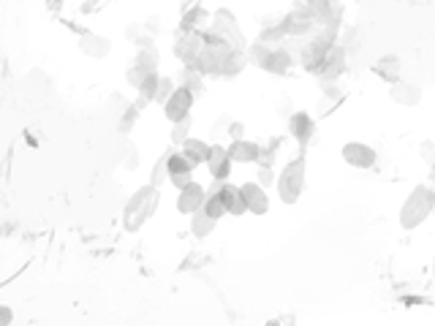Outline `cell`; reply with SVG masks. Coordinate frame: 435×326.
Here are the masks:
<instances>
[{"label":"cell","instance_id":"obj_1","mask_svg":"<svg viewBox=\"0 0 435 326\" xmlns=\"http://www.w3.org/2000/svg\"><path fill=\"white\" fill-rule=\"evenodd\" d=\"M158 204H161V190L155 185H142L139 190H134L123 207V228L125 231L144 228V223L158 212Z\"/></svg>","mask_w":435,"mask_h":326},{"label":"cell","instance_id":"obj_2","mask_svg":"<svg viewBox=\"0 0 435 326\" xmlns=\"http://www.w3.org/2000/svg\"><path fill=\"white\" fill-rule=\"evenodd\" d=\"M435 210V185H416L406 196L403 207H400V228L413 231L419 228Z\"/></svg>","mask_w":435,"mask_h":326},{"label":"cell","instance_id":"obj_3","mask_svg":"<svg viewBox=\"0 0 435 326\" xmlns=\"http://www.w3.org/2000/svg\"><path fill=\"white\" fill-rule=\"evenodd\" d=\"M305 171H307V163L299 155L294 161H289L283 166V171L277 174V183H275V190H277V199L286 204V207H294L305 190Z\"/></svg>","mask_w":435,"mask_h":326},{"label":"cell","instance_id":"obj_4","mask_svg":"<svg viewBox=\"0 0 435 326\" xmlns=\"http://www.w3.org/2000/svg\"><path fill=\"white\" fill-rule=\"evenodd\" d=\"M213 36H215L218 41H223V44H229L231 49H237V52H243L245 49V36L240 25L234 22V17L226 11V8H220L215 14V27H213Z\"/></svg>","mask_w":435,"mask_h":326},{"label":"cell","instance_id":"obj_5","mask_svg":"<svg viewBox=\"0 0 435 326\" xmlns=\"http://www.w3.org/2000/svg\"><path fill=\"white\" fill-rule=\"evenodd\" d=\"M196 104V95L185 90V87H180L177 84V90H174V95L169 98V104L163 107V114H166V120L171 123V125H177V123H183V120H188L190 117V109Z\"/></svg>","mask_w":435,"mask_h":326},{"label":"cell","instance_id":"obj_6","mask_svg":"<svg viewBox=\"0 0 435 326\" xmlns=\"http://www.w3.org/2000/svg\"><path fill=\"white\" fill-rule=\"evenodd\" d=\"M340 155H343V161L349 163V166H353V169H373L376 161H379L376 150H373L370 144H365V141H349V144H343Z\"/></svg>","mask_w":435,"mask_h":326},{"label":"cell","instance_id":"obj_7","mask_svg":"<svg viewBox=\"0 0 435 326\" xmlns=\"http://www.w3.org/2000/svg\"><path fill=\"white\" fill-rule=\"evenodd\" d=\"M204 204H207V190L201 183H190L188 188L180 190V196H177V210L183 212V215H196V212H201L204 210Z\"/></svg>","mask_w":435,"mask_h":326},{"label":"cell","instance_id":"obj_8","mask_svg":"<svg viewBox=\"0 0 435 326\" xmlns=\"http://www.w3.org/2000/svg\"><path fill=\"white\" fill-rule=\"evenodd\" d=\"M193 163L183 155V153H177V150H171V155H169V183L174 185L177 190L188 188L190 183H193Z\"/></svg>","mask_w":435,"mask_h":326},{"label":"cell","instance_id":"obj_9","mask_svg":"<svg viewBox=\"0 0 435 326\" xmlns=\"http://www.w3.org/2000/svg\"><path fill=\"white\" fill-rule=\"evenodd\" d=\"M231 155H229V147H223V144H213V150H210V158H207V169H210V177H213V183H229V177H231Z\"/></svg>","mask_w":435,"mask_h":326},{"label":"cell","instance_id":"obj_10","mask_svg":"<svg viewBox=\"0 0 435 326\" xmlns=\"http://www.w3.org/2000/svg\"><path fill=\"white\" fill-rule=\"evenodd\" d=\"M201 49H204V36L196 33V30L183 33V36L177 38V44H174V54H177L185 65H196V60H199Z\"/></svg>","mask_w":435,"mask_h":326},{"label":"cell","instance_id":"obj_11","mask_svg":"<svg viewBox=\"0 0 435 326\" xmlns=\"http://www.w3.org/2000/svg\"><path fill=\"white\" fill-rule=\"evenodd\" d=\"M220 199L226 204V212L240 217L247 212V201H245L243 185H231V183H220Z\"/></svg>","mask_w":435,"mask_h":326},{"label":"cell","instance_id":"obj_12","mask_svg":"<svg viewBox=\"0 0 435 326\" xmlns=\"http://www.w3.org/2000/svg\"><path fill=\"white\" fill-rule=\"evenodd\" d=\"M243 193L245 201H247V212H253V215H267L270 212V196L259 183H245Z\"/></svg>","mask_w":435,"mask_h":326},{"label":"cell","instance_id":"obj_13","mask_svg":"<svg viewBox=\"0 0 435 326\" xmlns=\"http://www.w3.org/2000/svg\"><path fill=\"white\" fill-rule=\"evenodd\" d=\"M389 98H392L397 107H416V104L422 101V90H419L416 84H411V82L400 79V82H395V84H389Z\"/></svg>","mask_w":435,"mask_h":326},{"label":"cell","instance_id":"obj_14","mask_svg":"<svg viewBox=\"0 0 435 326\" xmlns=\"http://www.w3.org/2000/svg\"><path fill=\"white\" fill-rule=\"evenodd\" d=\"M313 131H316V120H313L307 111H294V114L289 117V134L294 136L299 144L310 141Z\"/></svg>","mask_w":435,"mask_h":326},{"label":"cell","instance_id":"obj_15","mask_svg":"<svg viewBox=\"0 0 435 326\" xmlns=\"http://www.w3.org/2000/svg\"><path fill=\"white\" fill-rule=\"evenodd\" d=\"M229 155H231L234 163H256V161H261V144L247 141V139L231 141V144H229Z\"/></svg>","mask_w":435,"mask_h":326},{"label":"cell","instance_id":"obj_16","mask_svg":"<svg viewBox=\"0 0 435 326\" xmlns=\"http://www.w3.org/2000/svg\"><path fill=\"white\" fill-rule=\"evenodd\" d=\"M289 63H291V57H289V52L283 49V47H270L267 49V54H264V60L259 63V68H264L267 74H283L286 68H289Z\"/></svg>","mask_w":435,"mask_h":326},{"label":"cell","instance_id":"obj_17","mask_svg":"<svg viewBox=\"0 0 435 326\" xmlns=\"http://www.w3.org/2000/svg\"><path fill=\"white\" fill-rule=\"evenodd\" d=\"M373 74L379 79L389 82V84L400 82V60H397V54H383V57H379L373 63Z\"/></svg>","mask_w":435,"mask_h":326},{"label":"cell","instance_id":"obj_18","mask_svg":"<svg viewBox=\"0 0 435 326\" xmlns=\"http://www.w3.org/2000/svg\"><path fill=\"white\" fill-rule=\"evenodd\" d=\"M79 49L87 54V57H107V54L112 52V44H109V38H104V36L87 33V36L79 38Z\"/></svg>","mask_w":435,"mask_h":326},{"label":"cell","instance_id":"obj_19","mask_svg":"<svg viewBox=\"0 0 435 326\" xmlns=\"http://www.w3.org/2000/svg\"><path fill=\"white\" fill-rule=\"evenodd\" d=\"M210 150H213V144H207V141H201V139H188V141L183 144V155H185L193 166L207 163V158H210Z\"/></svg>","mask_w":435,"mask_h":326},{"label":"cell","instance_id":"obj_20","mask_svg":"<svg viewBox=\"0 0 435 326\" xmlns=\"http://www.w3.org/2000/svg\"><path fill=\"white\" fill-rule=\"evenodd\" d=\"M201 212L207 217H213L215 223L223 215H229V212H226V204H223V199H220V183H213V188L207 190V204H204Z\"/></svg>","mask_w":435,"mask_h":326},{"label":"cell","instance_id":"obj_21","mask_svg":"<svg viewBox=\"0 0 435 326\" xmlns=\"http://www.w3.org/2000/svg\"><path fill=\"white\" fill-rule=\"evenodd\" d=\"M343 68H346V57H343V49H332V52L326 54L324 65H321V71L319 74H324L326 79H335V77H340L343 74Z\"/></svg>","mask_w":435,"mask_h":326},{"label":"cell","instance_id":"obj_22","mask_svg":"<svg viewBox=\"0 0 435 326\" xmlns=\"http://www.w3.org/2000/svg\"><path fill=\"white\" fill-rule=\"evenodd\" d=\"M158 49H155V44L153 47H144V49H139L134 57V65H139L142 71H147V74H158Z\"/></svg>","mask_w":435,"mask_h":326},{"label":"cell","instance_id":"obj_23","mask_svg":"<svg viewBox=\"0 0 435 326\" xmlns=\"http://www.w3.org/2000/svg\"><path fill=\"white\" fill-rule=\"evenodd\" d=\"M215 220L213 217H207L204 212H196V215L190 217V234L196 237V240H204V237H210L213 231H215Z\"/></svg>","mask_w":435,"mask_h":326},{"label":"cell","instance_id":"obj_24","mask_svg":"<svg viewBox=\"0 0 435 326\" xmlns=\"http://www.w3.org/2000/svg\"><path fill=\"white\" fill-rule=\"evenodd\" d=\"M201 77H204V74H201L196 65H185V68H183V82H180V87H185V90H190L193 95H199L201 87H204Z\"/></svg>","mask_w":435,"mask_h":326},{"label":"cell","instance_id":"obj_25","mask_svg":"<svg viewBox=\"0 0 435 326\" xmlns=\"http://www.w3.org/2000/svg\"><path fill=\"white\" fill-rule=\"evenodd\" d=\"M174 150V147H171ZM171 150H166L161 158L155 161V166H153V171H150V185H161L163 180H169V155H171Z\"/></svg>","mask_w":435,"mask_h":326},{"label":"cell","instance_id":"obj_26","mask_svg":"<svg viewBox=\"0 0 435 326\" xmlns=\"http://www.w3.org/2000/svg\"><path fill=\"white\" fill-rule=\"evenodd\" d=\"M136 120H139V109L134 107V104H128V107L123 109V114H120V123H117V131L123 136H128L131 131H134Z\"/></svg>","mask_w":435,"mask_h":326},{"label":"cell","instance_id":"obj_27","mask_svg":"<svg viewBox=\"0 0 435 326\" xmlns=\"http://www.w3.org/2000/svg\"><path fill=\"white\" fill-rule=\"evenodd\" d=\"M158 84H161V77H158V74L147 77L144 84L139 87V98H142V101H147V104H153V101H155V95H158Z\"/></svg>","mask_w":435,"mask_h":326},{"label":"cell","instance_id":"obj_28","mask_svg":"<svg viewBox=\"0 0 435 326\" xmlns=\"http://www.w3.org/2000/svg\"><path fill=\"white\" fill-rule=\"evenodd\" d=\"M174 79H169V77H161V84H158V95H155V104H161V107H166L169 104V98L174 95Z\"/></svg>","mask_w":435,"mask_h":326},{"label":"cell","instance_id":"obj_29","mask_svg":"<svg viewBox=\"0 0 435 326\" xmlns=\"http://www.w3.org/2000/svg\"><path fill=\"white\" fill-rule=\"evenodd\" d=\"M188 139H190V117L183 120V123H177V125H171V144H185Z\"/></svg>","mask_w":435,"mask_h":326},{"label":"cell","instance_id":"obj_30","mask_svg":"<svg viewBox=\"0 0 435 326\" xmlns=\"http://www.w3.org/2000/svg\"><path fill=\"white\" fill-rule=\"evenodd\" d=\"M275 155H277V139H272L270 147H261V163H259V166L272 169V166H275Z\"/></svg>","mask_w":435,"mask_h":326},{"label":"cell","instance_id":"obj_31","mask_svg":"<svg viewBox=\"0 0 435 326\" xmlns=\"http://www.w3.org/2000/svg\"><path fill=\"white\" fill-rule=\"evenodd\" d=\"M256 183H259L261 188L267 190L270 185H275V183H277V177H275V171H272V169H264V166H259V180H256Z\"/></svg>","mask_w":435,"mask_h":326},{"label":"cell","instance_id":"obj_32","mask_svg":"<svg viewBox=\"0 0 435 326\" xmlns=\"http://www.w3.org/2000/svg\"><path fill=\"white\" fill-rule=\"evenodd\" d=\"M419 155H422V161L427 163V166H433L435 163V141H422V147H419Z\"/></svg>","mask_w":435,"mask_h":326},{"label":"cell","instance_id":"obj_33","mask_svg":"<svg viewBox=\"0 0 435 326\" xmlns=\"http://www.w3.org/2000/svg\"><path fill=\"white\" fill-rule=\"evenodd\" d=\"M128 171H136L139 169V147L131 144V150H128V155H125V163H123Z\"/></svg>","mask_w":435,"mask_h":326},{"label":"cell","instance_id":"obj_34","mask_svg":"<svg viewBox=\"0 0 435 326\" xmlns=\"http://www.w3.org/2000/svg\"><path fill=\"white\" fill-rule=\"evenodd\" d=\"M229 125H231V117L229 114H220L218 123L213 125V139H218V134H223V131H229Z\"/></svg>","mask_w":435,"mask_h":326},{"label":"cell","instance_id":"obj_35","mask_svg":"<svg viewBox=\"0 0 435 326\" xmlns=\"http://www.w3.org/2000/svg\"><path fill=\"white\" fill-rule=\"evenodd\" d=\"M245 134V125L240 120H231V125H229V136H231V141H240Z\"/></svg>","mask_w":435,"mask_h":326},{"label":"cell","instance_id":"obj_36","mask_svg":"<svg viewBox=\"0 0 435 326\" xmlns=\"http://www.w3.org/2000/svg\"><path fill=\"white\" fill-rule=\"evenodd\" d=\"M11 318H14L11 307H8V304H3V307H0V326H8L11 324Z\"/></svg>","mask_w":435,"mask_h":326},{"label":"cell","instance_id":"obj_37","mask_svg":"<svg viewBox=\"0 0 435 326\" xmlns=\"http://www.w3.org/2000/svg\"><path fill=\"white\" fill-rule=\"evenodd\" d=\"M430 183H433V185H435V163H433V166H430Z\"/></svg>","mask_w":435,"mask_h":326},{"label":"cell","instance_id":"obj_38","mask_svg":"<svg viewBox=\"0 0 435 326\" xmlns=\"http://www.w3.org/2000/svg\"><path fill=\"white\" fill-rule=\"evenodd\" d=\"M433 272H435V256H433Z\"/></svg>","mask_w":435,"mask_h":326},{"label":"cell","instance_id":"obj_39","mask_svg":"<svg viewBox=\"0 0 435 326\" xmlns=\"http://www.w3.org/2000/svg\"><path fill=\"white\" fill-rule=\"evenodd\" d=\"M433 215H435V210H433Z\"/></svg>","mask_w":435,"mask_h":326}]
</instances>
